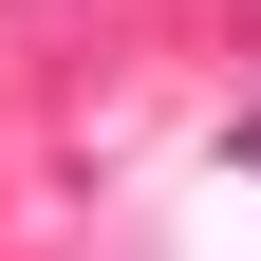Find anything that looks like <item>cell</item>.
I'll return each mask as SVG.
<instances>
[{
  "label": "cell",
  "instance_id": "1",
  "mask_svg": "<svg viewBox=\"0 0 261 261\" xmlns=\"http://www.w3.org/2000/svg\"><path fill=\"white\" fill-rule=\"evenodd\" d=\"M224 149H243V168H261V112H243V130H224Z\"/></svg>",
  "mask_w": 261,
  "mask_h": 261
}]
</instances>
